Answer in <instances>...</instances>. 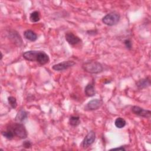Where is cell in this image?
<instances>
[{
  "label": "cell",
  "instance_id": "10",
  "mask_svg": "<svg viewBox=\"0 0 151 151\" xmlns=\"http://www.w3.org/2000/svg\"><path fill=\"white\" fill-rule=\"evenodd\" d=\"M150 85V80L149 77H146V78L139 80L136 83L137 87L140 89L146 88L149 87Z\"/></svg>",
  "mask_w": 151,
  "mask_h": 151
},
{
  "label": "cell",
  "instance_id": "13",
  "mask_svg": "<svg viewBox=\"0 0 151 151\" xmlns=\"http://www.w3.org/2000/svg\"><path fill=\"white\" fill-rule=\"evenodd\" d=\"M27 117H28V113L24 110H20L18 112L15 117V121L18 123H22V122H24L25 120L27 119Z\"/></svg>",
  "mask_w": 151,
  "mask_h": 151
},
{
  "label": "cell",
  "instance_id": "4",
  "mask_svg": "<svg viewBox=\"0 0 151 151\" xmlns=\"http://www.w3.org/2000/svg\"><path fill=\"white\" fill-rule=\"evenodd\" d=\"M120 18V16L118 13L112 12L106 14L102 18V22L108 26H113L119 22Z\"/></svg>",
  "mask_w": 151,
  "mask_h": 151
},
{
  "label": "cell",
  "instance_id": "8",
  "mask_svg": "<svg viewBox=\"0 0 151 151\" xmlns=\"http://www.w3.org/2000/svg\"><path fill=\"white\" fill-rule=\"evenodd\" d=\"M96 134L93 131H90L84 137L82 142L81 146L84 149H87L91 146L95 141Z\"/></svg>",
  "mask_w": 151,
  "mask_h": 151
},
{
  "label": "cell",
  "instance_id": "1",
  "mask_svg": "<svg viewBox=\"0 0 151 151\" xmlns=\"http://www.w3.org/2000/svg\"><path fill=\"white\" fill-rule=\"evenodd\" d=\"M22 56L26 60L37 61L41 65H45L50 61L48 55L44 51L29 50L24 52Z\"/></svg>",
  "mask_w": 151,
  "mask_h": 151
},
{
  "label": "cell",
  "instance_id": "22",
  "mask_svg": "<svg viewBox=\"0 0 151 151\" xmlns=\"http://www.w3.org/2000/svg\"><path fill=\"white\" fill-rule=\"evenodd\" d=\"M110 150H126V149L123 147V146H120L119 147H116V148H113Z\"/></svg>",
  "mask_w": 151,
  "mask_h": 151
},
{
  "label": "cell",
  "instance_id": "12",
  "mask_svg": "<svg viewBox=\"0 0 151 151\" xmlns=\"http://www.w3.org/2000/svg\"><path fill=\"white\" fill-rule=\"evenodd\" d=\"M84 93L88 97H93L96 94V90L93 83H89L85 87Z\"/></svg>",
  "mask_w": 151,
  "mask_h": 151
},
{
  "label": "cell",
  "instance_id": "14",
  "mask_svg": "<svg viewBox=\"0 0 151 151\" xmlns=\"http://www.w3.org/2000/svg\"><path fill=\"white\" fill-rule=\"evenodd\" d=\"M10 34H11L10 38L13 41V42H14V43L17 44L18 45H20L22 44V40L21 38L20 35L17 32H15L14 31L13 32H11Z\"/></svg>",
  "mask_w": 151,
  "mask_h": 151
},
{
  "label": "cell",
  "instance_id": "3",
  "mask_svg": "<svg viewBox=\"0 0 151 151\" xmlns=\"http://www.w3.org/2000/svg\"><path fill=\"white\" fill-rule=\"evenodd\" d=\"M8 128L13 132L15 136H17L21 139H25L28 136L27 131L24 124L21 123H15Z\"/></svg>",
  "mask_w": 151,
  "mask_h": 151
},
{
  "label": "cell",
  "instance_id": "19",
  "mask_svg": "<svg viewBox=\"0 0 151 151\" xmlns=\"http://www.w3.org/2000/svg\"><path fill=\"white\" fill-rule=\"evenodd\" d=\"M8 101L9 104L11 106V107L12 109H15L17 107V100L15 97L13 96H9L8 98Z\"/></svg>",
  "mask_w": 151,
  "mask_h": 151
},
{
  "label": "cell",
  "instance_id": "2",
  "mask_svg": "<svg viewBox=\"0 0 151 151\" xmlns=\"http://www.w3.org/2000/svg\"><path fill=\"white\" fill-rule=\"evenodd\" d=\"M82 68L85 71L91 74H98L103 70V65L96 61H88L84 63Z\"/></svg>",
  "mask_w": 151,
  "mask_h": 151
},
{
  "label": "cell",
  "instance_id": "16",
  "mask_svg": "<svg viewBox=\"0 0 151 151\" xmlns=\"http://www.w3.org/2000/svg\"><path fill=\"white\" fill-rule=\"evenodd\" d=\"M115 126L118 129H122L124 127L126 124V120L122 117H117L114 122Z\"/></svg>",
  "mask_w": 151,
  "mask_h": 151
},
{
  "label": "cell",
  "instance_id": "18",
  "mask_svg": "<svg viewBox=\"0 0 151 151\" xmlns=\"http://www.w3.org/2000/svg\"><path fill=\"white\" fill-rule=\"evenodd\" d=\"M2 135L5 137L6 139H8V140H12L14 139L15 135L13 133V132L10 130L8 128L6 129V130L5 131H2Z\"/></svg>",
  "mask_w": 151,
  "mask_h": 151
},
{
  "label": "cell",
  "instance_id": "9",
  "mask_svg": "<svg viewBox=\"0 0 151 151\" xmlns=\"http://www.w3.org/2000/svg\"><path fill=\"white\" fill-rule=\"evenodd\" d=\"M65 38L68 43L70 45H76L81 41V39L73 32H67L65 35Z\"/></svg>",
  "mask_w": 151,
  "mask_h": 151
},
{
  "label": "cell",
  "instance_id": "5",
  "mask_svg": "<svg viewBox=\"0 0 151 151\" xmlns=\"http://www.w3.org/2000/svg\"><path fill=\"white\" fill-rule=\"evenodd\" d=\"M75 64H76V63L74 62L73 61H71V60L64 61L63 62H61V63H59L58 64H54L52 67V68L55 71H61L67 70L68 68L73 67Z\"/></svg>",
  "mask_w": 151,
  "mask_h": 151
},
{
  "label": "cell",
  "instance_id": "15",
  "mask_svg": "<svg viewBox=\"0 0 151 151\" xmlns=\"http://www.w3.org/2000/svg\"><path fill=\"white\" fill-rule=\"evenodd\" d=\"M68 123L70 125L73 127H76L78 126L80 123V117L77 116H72L70 117Z\"/></svg>",
  "mask_w": 151,
  "mask_h": 151
},
{
  "label": "cell",
  "instance_id": "20",
  "mask_svg": "<svg viewBox=\"0 0 151 151\" xmlns=\"http://www.w3.org/2000/svg\"><path fill=\"white\" fill-rule=\"evenodd\" d=\"M124 44L125 47L129 49L130 50L132 48V41L129 40V39H126L124 41Z\"/></svg>",
  "mask_w": 151,
  "mask_h": 151
},
{
  "label": "cell",
  "instance_id": "21",
  "mask_svg": "<svg viewBox=\"0 0 151 151\" xmlns=\"http://www.w3.org/2000/svg\"><path fill=\"white\" fill-rule=\"evenodd\" d=\"M22 145H23V147H25V148H26V149H29V148H30V147H31L32 144H31V143L30 141L26 140V141H24V142Z\"/></svg>",
  "mask_w": 151,
  "mask_h": 151
},
{
  "label": "cell",
  "instance_id": "6",
  "mask_svg": "<svg viewBox=\"0 0 151 151\" xmlns=\"http://www.w3.org/2000/svg\"><path fill=\"white\" fill-rule=\"evenodd\" d=\"M131 110L134 114L144 118H150L151 116V111L150 110L144 109L139 106H133L132 107Z\"/></svg>",
  "mask_w": 151,
  "mask_h": 151
},
{
  "label": "cell",
  "instance_id": "17",
  "mask_svg": "<svg viewBox=\"0 0 151 151\" xmlns=\"http://www.w3.org/2000/svg\"><path fill=\"white\" fill-rule=\"evenodd\" d=\"M40 19V12L35 11L30 14L29 20L32 22H37Z\"/></svg>",
  "mask_w": 151,
  "mask_h": 151
},
{
  "label": "cell",
  "instance_id": "11",
  "mask_svg": "<svg viewBox=\"0 0 151 151\" xmlns=\"http://www.w3.org/2000/svg\"><path fill=\"white\" fill-rule=\"evenodd\" d=\"M24 36L27 40L32 42L36 41L37 39V34L31 29H27L24 32Z\"/></svg>",
  "mask_w": 151,
  "mask_h": 151
},
{
  "label": "cell",
  "instance_id": "7",
  "mask_svg": "<svg viewBox=\"0 0 151 151\" xmlns=\"http://www.w3.org/2000/svg\"><path fill=\"white\" fill-rule=\"evenodd\" d=\"M103 104V101L100 99H93L88 101L84 107L86 111H93L99 109Z\"/></svg>",
  "mask_w": 151,
  "mask_h": 151
}]
</instances>
